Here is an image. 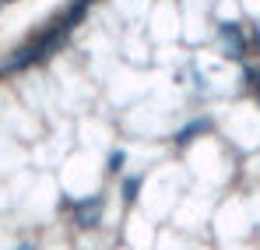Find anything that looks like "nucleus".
<instances>
[{
	"mask_svg": "<svg viewBox=\"0 0 260 250\" xmlns=\"http://www.w3.org/2000/svg\"><path fill=\"white\" fill-rule=\"evenodd\" d=\"M218 46H221V53L229 57V60H246V53H250V32H243V25L239 21H221L218 25Z\"/></svg>",
	"mask_w": 260,
	"mask_h": 250,
	"instance_id": "1",
	"label": "nucleus"
},
{
	"mask_svg": "<svg viewBox=\"0 0 260 250\" xmlns=\"http://www.w3.org/2000/svg\"><path fill=\"white\" fill-rule=\"evenodd\" d=\"M74 222L81 229H95L102 222V198H85V201H74Z\"/></svg>",
	"mask_w": 260,
	"mask_h": 250,
	"instance_id": "2",
	"label": "nucleus"
},
{
	"mask_svg": "<svg viewBox=\"0 0 260 250\" xmlns=\"http://www.w3.org/2000/svg\"><path fill=\"white\" fill-rule=\"evenodd\" d=\"M46 57H49V53H46V46L36 39V42H28V46H21V49H18V53L11 57L7 71H28L32 64H43Z\"/></svg>",
	"mask_w": 260,
	"mask_h": 250,
	"instance_id": "3",
	"label": "nucleus"
},
{
	"mask_svg": "<svg viewBox=\"0 0 260 250\" xmlns=\"http://www.w3.org/2000/svg\"><path fill=\"white\" fill-rule=\"evenodd\" d=\"M211 127H215V124H211V117H197V120H190L186 127H179V130L173 134V141L179 145V148H186L193 137H201V134H211Z\"/></svg>",
	"mask_w": 260,
	"mask_h": 250,
	"instance_id": "4",
	"label": "nucleus"
},
{
	"mask_svg": "<svg viewBox=\"0 0 260 250\" xmlns=\"http://www.w3.org/2000/svg\"><path fill=\"white\" fill-rule=\"evenodd\" d=\"M88 4H91V0H71L67 14H63V25H67V29H74V25H78V21L88 14Z\"/></svg>",
	"mask_w": 260,
	"mask_h": 250,
	"instance_id": "5",
	"label": "nucleus"
},
{
	"mask_svg": "<svg viewBox=\"0 0 260 250\" xmlns=\"http://www.w3.org/2000/svg\"><path fill=\"white\" fill-rule=\"evenodd\" d=\"M141 183H144V176H127V180L120 183V194H123V201H127V205H134V201H137Z\"/></svg>",
	"mask_w": 260,
	"mask_h": 250,
	"instance_id": "6",
	"label": "nucleus"
},
{
	"mask_svg": "<svg viewBox=\"0 0 260 250\" xmlns=\"http://www.w3.org/2000/svg\"><path fill=\"white\" fill-rule=\"evenodd\" d=\"M123 166H127V152H123V148L109 152V173H120Z\"/></svg>",
	"mask_w": 260,
	"mask_h": 250,
	"instance_id": "7",
	"label": "nucleus"
},
{
	"mask_svg": "<svg viewBox=\"0 0 260 250\" xmlns=\"http://www.w3.org/2000/svg\"><path fill=\"white\" fill-rule=\"evenodd\" d=\"M243 78H246V85H253V88L260 92V67H253V64H246V67H243Z\"/></svg>",
	"mask_w": 260,
	"mask_h": 250,
	"instance_id": "8",
	"label": "nucleus"
},
{
	"mask_svg": "<svg viewBox=\"0 0 260 250\" xmlns=\"http://www.w3.org/2000/svg\"><path fill=\"white\" fill-rule=\"evenodd\" d=\"M250 49L260 57V29H253V32H250Z\"/></svg>",
	"mask_w": 260,
	"mask_h": 250,
	"instance_id": "9",
	"label": "nucleus"
},
{
	"mask_svg": "<svg viewBox=\"0 0 260 250\" xmlns=\"http://www.w3.org/2000/svg\"><path fill=\"white\" fill-rule=\"evenodd\" d=\"M4 4H7V0H4Z\"/></svg>",
	"mask_w": 260,
	"mask_h": 250,
	"instance_id": "10",
	"label": "nucleus"
}]
</instances>
